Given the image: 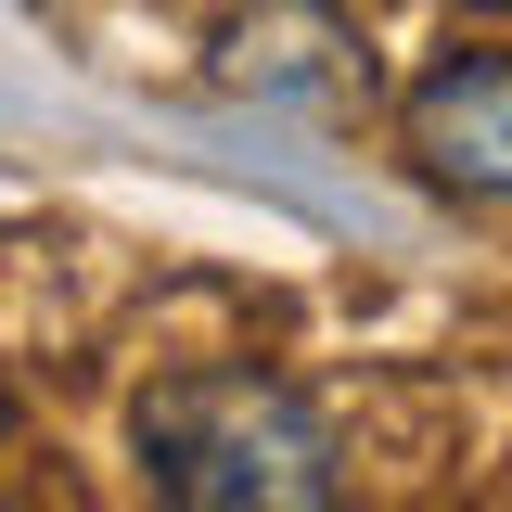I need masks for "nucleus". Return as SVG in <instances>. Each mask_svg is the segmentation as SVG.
<instances>
[{
    "label": "nucleus",
    "mask_w": 512,
    "mask_h": 512,
    "mask_svg": "<svg viewBox=\"0 0 512 512\" xmlns=\"http://www.w3.org/2000/svg\"><path fill=\"white\" fill-rule=\"evenodd\" d=\"M141 461L180 512H320L333 474V423L269 372H167L141 397Z\"/></svg>",
    "instance_id": "obj_1"
},
{
    "label": "nucleus",
    "mask_w": 512,
    "mask_h": 512,
    "mask_svg": "<svg viewBox=\"0 0 512 512\" xmlns=\"http://www.w3.org/2000/svg\"><path fill=\"white\" fill-rule=\"evenodd\" d=\"M397 128H410L423 180H448V192H512V52H448L436 77L397 103Z\"/></svg>",
    "instance_id": "obj_2"
},
{
    "label": "nucleus",
    "mask_w": 512,
    "mask_h": 512,
    "mask_svg": "<svg viewBox=\"0 0 512 512\" xmlns=\"http://www.w3.org/2000/svg\"><path fill=\"white\" fill-rule=\"evenodd\" d=\"M0 410H13V397H0Z\"/></svg>",
    "instance_id": "obj_3"
}]
</instances>
